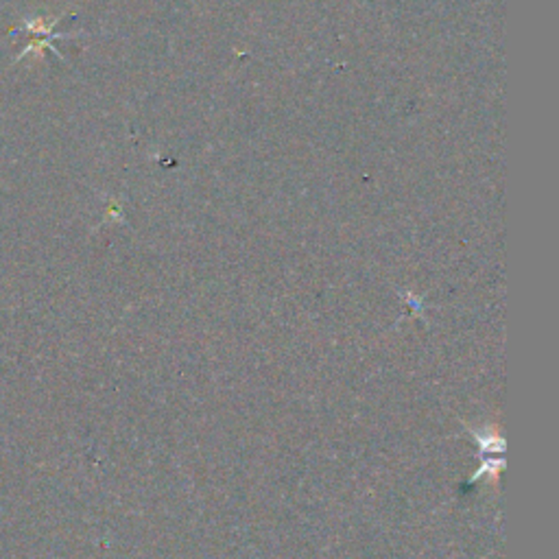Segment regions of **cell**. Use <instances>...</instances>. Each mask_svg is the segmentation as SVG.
<instances>
[{
    "label": "cell",
    "instance_id": "6da1fadb",
    "mask_svg": "<svg viewBox=\"0 0 559 559\" xmlns=\"http://www.w3.org/2000/svg\"><path fill=\"white\" fill-rule=\"evenodd\" d=\"M470 433L474 435L476 441H479V446H481L483 452H489V454L503 452V437H500V433L494 429V426H485L483 431L472 429Z\"/></svg>",
    "mask_w": 559,
    "mask_h": 559
}]
</instances>
